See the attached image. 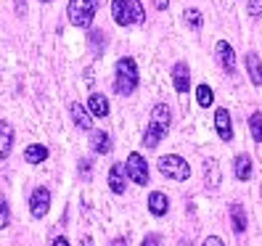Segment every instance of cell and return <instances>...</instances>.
Here are the masks:
<instances>
[{"label":"cell","mask_w":262,"mask_h":246,"mask_svg":"<svg viewBox=\"0 0 262 246\" xmlns=\"http://www.w3.org/2000/svg\"><path fill=\"white\" fill-rule=\"evenodd\" d=\"M154 6H157L159 11H167L169 8V0H154Z\"/></svg>","instance_id":"obj_30"},{"label":"cell","mask_w":262,"mask_h":246,"mask_svg":"<svg viewBox=\"0 0 262 246\" xmlns=\"http://www.w3.org/2000/svg\"><path fill=\"white\" fill-rule=\"evenodd\" d=\"M169 122H172V111H169V106L157 103V106L151 109V122H148V130H146V135H143V146L157 148L159 141H162V135L169 130Z\"/></svg>","instance_id":"obj_1"},{"label":"cell","mask_w":262,"mask_h":246,"mask_svg":"<svg viewBox=\"0 0 262 246\" xmlns=\"http://www.w3.org/2000/svg\"><path fill=\"white\" fill-rule=\"evenodd\" d=\"M90 42L96 45V53H101V48H103V35H101V32H90Z\"/></svg>","instance_id":"obj_26"},{"label":"cell","mask_w":262,"mask_h":246,"mask_svg":"<svg viewBox=\"0 0 262 246\" xmlns=\"http://www.w3.org/2000/svg\"><path fill=\"white\" fill-rule=\"evenodd\" d=\"M172 82H175L178 93H186V90L191 87V77H188V66L186 64H175L172 66Z\"/></svg>","instance_id":"obj_10"},{"label":"cell","mask_w":262,"mask_h":246,"mask_svg":"<svg viewBox=\"0 0 262 246\" xmlns=\"http://www.w3.org/2000/svg\"><path fill=\"white\" fill-rule=\"evenodd\" d=\"M214 127H217L220 141H233V125H230V114L225 109L214 111Z\"/></svg>","instance_id":"obj_7"},{"label":"cell","mask_w":262,"mask_h":246,"mask_svg":"<svg viewBox=\"0 0 262 246\" xmlns=\"http://www.w3.org/2000/svg\"><path fill=\"white\" fill-rule=\"evenodd\" d=\"M8 225V204H6V198L0 196V230H3Z\"/></svg>","instance_id":"obj_25"},{"label":"cell","mask_w":262,"mask_h":246,"mask_svg":"<svg viewBox=\"0 0 262 246\" xmlns=\"http://www.w3.org/2000/svg\"><path fill=\"white\" fill-rule=\"evenodd\" d=\"M96 8H98V0H69L67 13H69V21L74 27H90L96 16Z\"/></svg>","instance_id":"obj_3"},{"label":"cell","mask_w":262,"mask_h":246,"mask_svg":"<svg viewBox=\"0 0 262 246\" xmlns=\"http://www.w3.org/2000/svg\"><path fill=\"white\" fill-rule=\"evenodd\" d=\"M249 132L254 135V141H262V114L259 111L249 117Z\"/></svg>","instance_id":"obj_23"},{"label":"cell","mask_w":262,"mask_h":246,"mask_svg":"<svg viewBox=\"0 0 262 246\" xmlns=\"http://www.w3.org/2000/svg\"><path fill=\"white\" fill-rule=\"evenodd\" d=\"M45 159H48V148H45V146H40V143L27 146V151H24V162H29V164H40V162H45Z\"/></svg>","instance_id":"obj_14"},{"label":"cell","mask_w":262,"mask_h":246,"mask_svg":"<svg viewBox=\"0 0 262 246\" xmlns=\"http://www.w3.org/2000/svg\"><path fill=\"white\" fill-rule=\"evenodd\" d=\"M159 172L169 180H188L191 177V167L183 156H175V153H167V156L159 159Z\"/></svg>","instance_id":"obj_4"},{"label":"cell","mask_w":262,"mask_h":246,"mask_svg":"<svg viewBox=\"0 0 262 246\" xmlns=\"http://www.w3.org/2000/svg\"><path fill=\"white\" fill-rule=\"evenodd\" d=\"M125 3H127L130 21H133V24H141V21H143V6H141V0H125Z\"/></svg>","instance_id":"obj_21"},{"label":"cell","mask_w":262,"mask_h":246,"mask_svg":"<svg viewBox=\"0 0 262 246\" xmlns=\"http://www.w3.org/2000/svg\"><path fill=\"white\" fill-rule=\"evenodd\" d=\"M246 69H249V77L254 85H262V61L257 53H249L246 56Z\"/></svg>","instance_id":"obj_15"},{"label":"cell","mask_w":262,"mask_h":246,"mask_svg":"<svg viewBox=\"0 0 262 246\" xmlns=\"http://www.w3.org/2000/svg\"><path fill=\"white\" fill-rule=\"evenodd\" d=\"M93 151L96 153H109L112 151V138L106 132H93Z\"/></svg>","instance_id":"obj_20"},{"label":"cell","mask_w":262,"mask_h":246,"mask_svg":"<svg viewBox=\"0 0 262 246\" xmlns=\"http://www.w3.org/2000/svg\"><path fill=\"white\" fill-rule=\"evenodd\" d=\"M212 87L209 85H199L196 87V101H199V106H204V109H207V106H212Z\"/></svg>","instance_id":"obj_22"},{"label":"cell","mask_w":262,"mask_h":246,"mask_svg":"<svg viewBox=\"0 0 262 246\" xmlns=\"http://www.w3.org/2000/svg\"><path fill=\"white\" fill-rule=\"evenodd\" d=\"M114 87L119 96H130L138 87V66L133 58H119L114 69Z\"/></svg>","instance_id":"obj_2"},{"label":"cell","mask_w":262,"mask_h":246,"mask_svg":"<svg viewBox=\"0 0 262 246\" xmlns=\"http://www.w3.org/2000/svg\"><path fill=\"white\" fill-rule=\"evenodd\" d=\"M11 146H13V127L0 119V162L11 153Z\"/></svg>","instance_id":"obj_9"},{"label":"cell","mask_w":262,"mask_h":246,"mask_svg":"<svg viewBox=\"0 0 262 246\" xmlns=\"http://www.w3.org/2000/svg\"><path fill=\"white\" fill-rule=\"evenodd\" d=\"M186 24H188L191 29H202V13H199L196 8H188V11H186Z\"/></svg>","instance_id":"obj_24"},{"label":"cell","mask_w":262,"mask_h":246,"mask_svg":"<svg viewBox=\"0 0 262 246\" xmlns=\"http://www.w3.org/2000/svg\"><path fill=\"white\" fill-rule=\"evenodd\" d=\"M214 53H217V61H220V66H223L225 72H236V53H233V48H230L225 40L217 42Z\"/></svg>","instance_id":"obj_8"},{"label":"cell","mask_w":262,"mask_h":246,"mask_svg":"<svg viewBox=\"0 0 262 246\" xmlns=\"http://www.w3.org/2000/svg\"><path fill=\"white\" fill-rule=\"evenodd\" d=\"M53 246H69V241H67V238H56Z\"/></svg>","instance_id":"obj_31"},{"label":"cell","mask_w":262,"mask_h":246,"mask_svg":"<svg viewBox=\"0 0 262 246\" xmlns=\"http://www.w3.org/2000/svg\"><path fill=\"white\" fill-rule=\"evenodd\" d=\"M42 3H48V0H42Z\"/></svg>","instance_id":"obj_33"},{"label":"cell","mask_w":262,"mask_h":246,"mask_svg":"<svg viewBox=\"0 0 262 246\" xmlns=\"http://www.w3.org/2000/svg\"><path fill=\"white\" fill-rule=\"evenodd\" d=\"M112 13H114V21H117L119 27L133 24V21H130V13H127V3H125V0H114V3H112Z\"/></svg>","instance_id":"obj_17"},{"label":"cell","mask_w":262,"mask_h":246,"mask_svg":"<svg viewBox=\"0 0 262 246\" xmlns=\"http://www.w3.org/2000/svg\"><path fill=\"white\" fill-rule=\"evenodd\" d=\"M88 106H90V111H93L96 117H106V114H109V101H106V96H101V93L90 96Z\"/></svg>","instance_id":"obj_16"},{"label":"cell","mask_w":262,"mask_h":246,"mask_svg":"<svg viewBox=\"0 0 262 246\" xmlns=\"http://www.w3.org/2000/svg\"><path fill=\"white\" fill-rule=\"evenodd\" d=\"M249 13L252 16H259L262 13V0H249Z\"/></svg>","instance_id":"obj_27"},{"label":"cell","mask_w":262,"mask_h":246,"mask_svg":"<svg viewBox=\"0 0 262 246\" xmlns=\"http://www.w3.org/2000/svg\"><path fill=\"white\" fill-rule=\"evenodd\" d=\"M48 209H51V191L48 188H35L32 198H29V212H32V217H45Z\"/></svg>","instance_id":"obj_6"},{"label":"cell","mask_w":262,"mask_h":246,"mask_svg":"<svg viewBox=\"0 0 262 246\" xmlns=\"http://www.w3.org/2000/svg\"><path fill=\"white\" fill-rule=\"evenodd\" d=\"M236 177L244 180V183L252 177V159L246 156V153H238L236 156Z\"/></svg>","instance_id":"obj_18"},{"label":"cell","mask_w":262,"mask_h":246,"mask_svg":"<svg viewBox=\"0 0 262 246\" xmlns=\"http://www.w3.org/2000/svg\"><path fill=\"white\" fill-rule=\"evenodd\" d=\"M148 209H151V214L162 217V214H167V209H169V198H167L162 191H154V193L148 196Z\"/></svg>","instance_id":"obj_12"},{"label":"cell","mask_w":262,"mask_h":246,"mask_svg":"<svg viewBox=\"0 0 262 246\" xmlns=\"http://www.w3.org/2000/svg\"><path fill=\"white\" fill-rule=\"evenodd\" d=\"M112 246H127V241H125V238H117V241H114Z\"/></svg>","instance_id":"obj_32"},{"label":"cell","mask_w":262,"mask_h":246,"mask_svg":"<svg viewBox=\"0 0 262 246\" xmlns=\"http://www.w3.org/2000/svg\"><path fill=\"white\" fill-rule=\"evenodd\" d=\"M72 119L80 130H93V119H90V114L82 109V103H72Z\"/></svg>","instance_id":"obj_13"},{"label":"cell","mask_w":262,"mask_h":246,"mask_svg":"<svg viewBox=\"0 0 262 246\" xmlns=\"http://www.w3.org/2000/svg\"><path fill=\"white\" fill-rule=\"evenodd\" d=\"M230 222H233L236 233H244V230H246V214H244V207L241 204L230 207Z\"/></svg>","instance_id":"obj_19"},{"label":"cell","mask_w":262,"mask_h":246,"mask_svg":"<svg viewBox=\"0 0 262 246\" xmlns=\"http://www.w3.org/2000/svg\"><path fill=\"white\" fill-rule=\"evenodd\" d=\"M125 172L133 183L138 186H146L148 183V162L141 156V153H130L127 156V164H125Z\"/></svg>","instance_id":"obj_5"},{"label":"cell","mask_w":262,"mask_h":246,"mask_svg":"<svg viewBox=\"0 0 262 246\" xmlns=\"http://www.w3.org/2000/svg\"><path fill=\"white\" fill-rule=\"evenodd\" d=\"M204 246H225V243H223V241H220L217 236H209V238L204 241Z\"/></svg>","instance_id":"obj_29"},{"label":"cell","mask_w":262,"mask_h":246,"mask_svg":"<svg viewBox=\"0 0 262 246\" xmlns=\"http://www.w3.org/2000/svg\"><path fill=\"white\" fill-rule=\"evenodd\" d=\"M109 188L114 193H125V164L117 162L112 167V172H109Z\"/></svg>","instance_id":"obj_11"},{"label":"cell","mask_w":262,"mask_h":246,"mask_svg":"<svg viewBox=\"0 0 262 246\" xmlns=\"http://www.w3.org/2000/svg\"><path fill=\"white\" fill-rule=\"evenodd\" d=\"M143 246H159V236H146L143 238Z\"/></svg>","instance_id":"obj_28"}]
</instances>
